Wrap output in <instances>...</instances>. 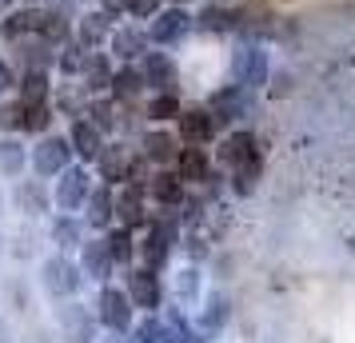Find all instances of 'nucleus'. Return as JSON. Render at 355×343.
Returning a JSON list of instances; mask_svg holds the SVG:
<instances>
[{
    "label": "nucleus",
    "instance_id": "f257e3e1",
    "mask_svg": "<svg viewBox=\"0 0 355 343\" xmlns=\"http://www.w3.org/2000/svg\"><path fill=\"white\" fill-rule=\"evenodd\" d=\"M216 160L227 176L236 196H252L259 188V176H263V156H259V140L252 128H232L220 136V148H216Z\"/></svg>",
    "mask_w": 355,
    "mask_h": 343
},
{
    "label": "nucleus",
    "instance_id": "f03ea898",
    "mask_svg": "<svg viewBox=\"0 0 355 343\" xmlns=\"http://www.w3.org/2000/svg\"><path fill=\"white\" fill-rule=\"evenodd\" d=\"M84 272L76 260H68L64 252H52V256H44L40 260V267H36V288H40V295L49 299V304H64V299H76V295L84 292Z\"/></svg>",
    "mask_w": 355,
    "mask_h": 343
},
{
    "label": "nucleus",
    "instance_id": "7ed1b4c3",
    "mask_svg": "<svg viewBox=\"0 0 355 343\" xmlns=\"http://www.w3.org/2000/svg\"><path fill=\"white\" fill-rule=\"evenodd\" d=\"M52 327H56L60 343H100V335H104L96 308L84 304L80 295L64 299V304H52Z\"/></svg>",
    "mask_w": 355,
    "mask_h": 343
},
{
    "label": "nucleus",
    "instance_id": "20e7f679",
    "mask_svg": "<svg viewBox=\"0 0 355 343\" xmlns=\"http://www.w3.org/2000/svg\"><path fill=\"white\" fill-rule=\"evenodd\" d=\"M232 84H240L248 92H259L263 84L272 80V56L259 40H240L232 49V68H227Z\"/></svg>",
    "mask_w": 355,
    "mask_h": 343
},
{
    "label": "nucleus",
    "instance_id": "39448f33",
    "mask_svg": "<svg viewBox=\"0 0 355 343\" xmlns=\"http://www.w3.org/2000/svg\"><path fill=\"white\" fill-rule=\"evenodd\" d=\"M136 304H132V295L124 292V283H100L96 292V319L104 331H112V335H128L132 327H136Z\"/></svg>",
    "mask_w": 355,
    "mask_h": 343
},
{
    "label": "nucleus",
    "instance_id": "423d86ee",
    "mask_svg": "<svg viewBox=\"0 0 355 343\" xmlns=\"http://www.w3.org/2000/svg\"><path fill=\"white\" fill-rule=\"evenodd\" d=\"M28 160H33V172L40 180H56L64 168L76 164V148L68 140V132H49V136H40L33 148H28Z\"/></svg>",
    "mask_w": 355,
    "mask_h": 343
},
{
    "label": "nucleus",
    "instance_id": "0eeeda50",
    "mask_svg": "<svg viewBox=\"0 0 355 343\" xmlns=\"http://www.w3.org/2000/svg\"><path fill=\"white\" fill-rule=\"evenodd\" d=\"M124 292L132 295V304H136V311H140V315H160L164 299H168L160 272H156V267H144V263H132V267H124Z\"/></svg>",
    "mask_w": 355,
    "mask_h": 343
},
{
    "label": "nucleus",
    "instance_id": "6e6552de",
    "mask_svg": "<svg viewBox=\"0 0 355 343\" xmlns=\"http://www.w3.org/2000/svg\"><path fill=\"white\" fill-rule=\"evenodd\" d=\"M36 292H40V288H33L24 272L0 276V308H4V315H12L20 324L40 319V299H36Z\"/></svg>",
    "mask_w": 355,
    "mask_h": 343
},
{
    "label": "nucleus",
    "instance_id": "1a4fd4ad",
    "mask_svg": "<svg viewBox=\"0 0 355 343\" xmlns=\"http://www.w3.org/2000/svg\"><path fill=\"white\" fill-rule=\"evenodd\" d=\"M192 28H196V17L188 12V4H164L160 12L148 20V40L156 49H172L180 40H188Z\"/></svg>",
    "mask_w": 355,
    "mask_h": 343
},
{
    "label": "nucleus",
    "instance_id": "9d476101",
    "mask_svg": "<svg viewBox=\"0 0 355 343\" xmlns=\"http://www.w3.org/2000/svg\"><path fill=\"white\" fill-rule=\"evenodd\" d=\"M88 196H92V176H88L84 164H72V168H64V172L52 180V204H56V212L80 216Z\"/></svg>",
    "mask_w": 355,
    "mask_h": 343
},
{
    "label": "nucleus",
    "instance_id": "9b49d317",
    "mask_svg": "<svg viewBox=\"0 0 355 343\" xmlns=\"http://www.w3.org/2000/svg\"><path fill=\"white\" fill-rule=\"evenodd\" d=\"M12 208H17V216H24V220H44L49 212H56V204H52V184L40 180L36 172L12 180Z\"/></svg>",
    "mask_w": 355,
    "mask_h": 343
},
{
    "label": "nucleus",
    "instance_id": "f8f14e48",
    "mask_svg": "<svg viewBox=\"0 0 355 343\" xmlns=\"http://www.w3.org/2000/svg\"><path fill=\"white\" fill-rule=\"evenodd\" d=\"M252 96H256V92H248V88H240V84L227 80L224 88H216V92H211L204 108L216 116V124H220V128H232V124H240L243 116L252 112Z\"/></svg>",
    "mask_w": 355,
    "mask_h": 343
},
{
    "label": "nucleus",
    "instance_id": "ddd939ff",
    "mask_svg": "<svg viewBox=\"0 0 355 343\" xmlns=\"http://www.w3.org/2000/svg\"><path fill=\"white\" fill-rule=\"evenodd\" d=\"M116 224L128 231H140L152 224V212H148V188L140 184H120L116 188Z\"/></svg>",
    "mask_w": 355,
    "mask_h": 343
},
{
    "label": "nucleus",
    "instance_id": "4468645a",
    "mask_svg": "<svg viewBox=\"0 0 355 343\" xmlns=\"http://www.w3.org/2000/svg\"><path fill=\"white\" fill-rule=\"evenodd\" d=\"M176 136L184 140V148H211L220 136V124L208 108H184L176 120Z\"/></svg>",
    "mask_w": 355,
    "mask_h": 343
},
{
    "label": "nucleus",
    "instance_id": "2eb2a0df",
    "mask_svg": "<svg viewBox=\"0 0 355 343\" xmlns=\"http://www.w3.org/2000/svg\"><path fill=\"white\" fill-rule=\"evenodd\" d=\"M80 272H84V279H92V283H112V272H116V260H112V252H108V240L104 236H88L80 244Z\"/></svg>",
    "mask_w": 355,
    "mask_h": 343
},
{
    "label": "nucleus",
    "instance_id": "dca6fc26",
    "mask_svg": "<svg viewBox=\"0 0 355 343\" xmlns=\"http://www.w3.org/2000/svg\"><path fill=\"white\" fill-rule=\"evenodd\" d=\"M140 72H144L148 92H176L180 96V68L168 52L148 49L144 56H140Z\"/></svg>",
    "mask_w": 355,
    "mask_h": 343
},
{
    "label": "nucleus",
    "instance_id": "f3484780",
    "mask_svg": "<svg viewBox=\"0 0 355 343\" xmlns=\"http://www.w3.org/2000/svg\"><path fill=\"white\" fill-rule=\"evenodd\" d=\"M148 200H156V208H164V212H180L188 200V184L180 180L176 168H156L148 180Z\"/></svg>",
    "mask_w": 355,
    "mask_h": 343
},
{
    "label": "nucleus",
    "instance_id": "a211bd4d",
    "mask_svg": "<svg viewBox=\"0 0 355 343\" xmlns=\"http://www.w3.org/2000/svg\"><path fill=\"white\" fill-rule=\"evenodd\" d=\"M180 148H184V140H180L176 132H168L164 124L140 132V152L152 160V168H176Z\"/></svg>",
    "mask_w": 355,
    "mask_h": 343
},
{
    "label": "nucleus",
    "instance_id": "6ab92c4d",
    "mask_svg": "<svg viewBox=\"0 0 355 343\" xmlns=\"http://www.w3.org/2000/svg\"><path fill=\"white\" fill-rule=\"evenodd\" d=\"M88 240V224H84V216L76 212H52L49 220V244L56 252H80V244Z\"/></svg>",
    "mask_w": 355,
    "mask_h": 343
},
{
    "label": "nucleus",
    "instance_id": "aec40b11",
    "mask_svg": "<svg viewBox=\"0 0 355 343\" xmlns=\"http://www.w3.org/2000/svg\"><path fill=\"white\" fill-rule=\"evenodd\" d=\"M52 120H56V108L52 104H28V100H17L12 104V132L17 136H49Z\"/></svg>",
    "mask_w": 355,
    "mask_h": 343
},
{
    "label": "nucleus",
    "instance_id": "412c9836",
    "mask_svg": "<svg viewBox=\"0 0 355 343\" xmlns=\"http://www.w3.org/2000/svg\"><path fill=\"white\" fill-rule=\"evenodd\" d=\"M116 33V20L104 12V8H84V12H76V40H80L88 52H96L100 44H108Z\"/></svg>",
    "mask_w": 355,
    "mask_h": 343
},
{
    "label": "nucleus",
    "instance_id": "4be33fe9",
    "mask_svg": "<svg viewBox=\"0 0 355 343\" xmlns=\"http://www.w3.org/2000/svg\"><path fill=\"white\" fill-rule=\"evenodd\" d=\"M84 224L88 231H108L116 224V188L112 184H92V196L84 204Z\"/></svg>",
    "mask_w": 355,
    "mask_h": 343
},
{
    "label": "nucleus",
    "instance_id": "5701e85b",
    "mask_svg": "<svg viewBox=\"0 0 355 343\" xmlns=\"http://www.w3.org/2000/svg\"><path fill=\"white\" fill-rule=\"evenodd\" d=\"M172 252H176V240L164 236L160 228H152V224H148L144 236L136 240V260L144 263V267H156V272H164V267L172 263Z\"/></svg>",
    "mask_w": 355,
    "mask_h": 343
},
{
    "label": "nucleus",
    "instance_id": "b1692460",
    "mask_svg": "<svg viewBox=\"0 0 355 343\" xmlns=\"http://www.w3.org/2000/svg\"><path fill=\"white\" fill-rule=\"evenodd\" d=\"M108 49L120 64H140V56L152 49V40H148V28H136V24H120L108 40Z\"/></svg>",
    "mask_w": 355,
    "mask_h": 343
},
{
    "label": "nucleus",
    "instance_id": "393cba45",
    "mask_svg": "<svg viewBox=\"0 0 355 343\" xmlns=\"http://www.w3.org/2000/svg\"><path fill=\"white\" fill-rule=\"evenodd\" d=\"M176 172H180V180L188 184V188H208V180L216 176L208 148H180Z\"/></svg>",
    "mask_w": 355,
    "mask_h": 343
},
{
    "label": "nucleus",
    "instance_id": "a878e982",
    "mask_svg": "<svg viewBox=\"0 0 355 343\" xmlns=\"http://www.w3.org/2000/svg\"><path fill=\"white\" fill-rule=\"evenodd\" d=\"M68 140H72V148H76V160L80 164H96L100 152H104V132L88 120V116H80V120H72V128H68Z\"/></svg>",
    "mask_w": 355,
    "mask_h": 343
},
{
    "label": "nucleus",
    "instance_id": "bb28decb",
    "mask_svg": "<svg viewBox=\"0 0 355 343\" xmlns=\"http://www.w3.org/2000/svg\"><path fill=\"white\" fill-rule=\"evenodd\" d=\"M88 88H84L80 80H72V76H64V80L52 88V108L60 116H68V120H80V116H88Z\"/></svg>",
    "mask_w": 355,
    "mask_h": 343
},
{
    "label": "nucleus",
    "instance_id": "cd10ccee",
    "mask_svg": "<svg viewBox=\"0 0 355 343\" xmlns=\"http://www.w3.org/2000/svg\"><path fill=\"white\" fill-rule=\"evenodd\" d=\"M44 24V8L40 4H17L8 17L0 20V36L8 40H24V36H36Z\"/></svg>",
    "mask_w": 355,
    "mask_h": 343
},
{
    "label": "nucleus",
    "instance_id": "c85d7f7f",
    "mask_svg": "<svg viewBox=\"0 0 355 343\" xmlns=\"http://www.w3.org/2000/svg\"><path fill=\"white\" fill-rule=\"evenodd\" d=\"M112 56L108 52H88V60H84V72H80V84L88 88V96H108V88H112Z\"/></svg>",
    "mask_w": 355,
    "mask_h": 343
},
{
    "label": "nucleus",
    "instance_id": "c756f323",
    "mask_svg": "<svg viewBox=\"0 0 355 343\" xmlns=\"http://www.w3.org/2000/svg\"><path fill=\"white\" fill-rule=\"evenodd\" d=\"M28 148L20 144V136L0 132V180H20L28 172Z\"/></svg>",
    "mask_w": 355,
    "mask_h": 343
},
{
    "label": "nucleus",
    "instance_id": "7c9ffc66",
    "mask_svg": "<svg viewBox=\"0 0 355 343\" xmlns=\"http://www.w3.org/2000/svg\"><path fill=\"white\" fill-rule=\"evenodd\" d=\"M128 160H132V152L124 144H104V152H100V160H96L100 184H112V188H120V184L128 180Z\"/></svg>",
    "mask_w": 355,
    "mask_h": 343
},
{
    "label": "nucleus",
    "instance_id": "2f4dec72",
    "mask_svg": "<svg viewBox=\"0 0 355 343\" xmlns=\"http://www.w3.org/2000/svg\"><path fill=\"white\" fill-rule=\"evenodd\" d=\"M144 72H140V64H120L112 76V88H108V96L116 100V104H140V96H144Z\"/></svg>",
    "mask_w": 355,
    "mask_h": 343
},
{
    "label": "nucleus",
    "instance_id": "473e14b6",
    "mask_svg": "<svg viewBox=\"0 0 355 343\" xmlns=\"http://www.w3.org/2000/svg\"><path fill=\"white\" fill-rule=\"evenodd\" d=\"M12 49H17L20 68H49V72H52V64H56V52H60V49H52L40 33L24 36V40H12Z\"/></svg>",
    "mask_w": 355,
    "mask_h": 343
},
{
    "label": "nucleus",
    "instance_id": "72a5a7b5",
    "mask_svg": "<svg viewBox=\"0 0 355 343\" xmlns=\"http://www.w3.org/2000/svg\"><path fill=\"white\" fill-rule=\"evenodd\" d=\"M52 72L49 68H24L17 80V100H28V104H49L52 100Z\"/></svg>",
    "mask_w": 355,
    "mask_h": 343
},
{
    "label": "nucleus",
    "instance_id": "f704fd0d",
    "mask_svg": "<svg viewBox=\"0 0 355 343\" xmlns=\"http://www.w3.org/2000/svg\"><path fill=\"white\" fill-rule=\"evenodd\" d=\"M40 36L49 40L52 49H64L68 40H76V17H68V12H56V8H44V24H40Z\"/></svg>",
    "mask_w": 355,
    "mask_h": 343
},
{
    "label": "nucleus",
    "instance_id": "c9c22d12",
    "mask_svg": "<svg viewBox=\"0 0 355 343\" xmlns=\"http://www.w3.org/2000/svg\"><path fill=\"white\" fill-rule=\"evenodd\" d=\"M227 319H232V299L227 295H208V304H204V311L196 315V327L204 331V335H216V331H224Z\"/></svg>",
    "mask_w": 355,
    "mask_h": 343
},
{
    "label": "nucleus",
    "instance_id": "e433bc0d",
    "mask_svg": "<svg viewBox=\"0 0 355 343\" xmlns=\"http://www.w3.org/2000/svg\"><path fill=\"white\" fill-rule=\"evenodd\" d=\"M180 112H184V104L176 92H152V100L144 104L148 124H172V120H180Z\"/></svg>",
    "mask_w": 355,
    "mask_h": 343
},
{
    "label": "nucleus",
    "instance_id": "4c0bfd02",
    "mask_svg": "<svg viewBox=\"0 0 355 343\" xmlns=\"http://www.w3.org/2000/svg\"><path fill=\"white\" fill-rule=\"evenodd\" d=\"M104 240H108V252H112L116 267H132L136 263V231L112 224V228L104 231Z\"/></svg>",
    "mask_w": 355,
    "mask_h": 343
},
{
    "label": "nucleus",
    "instance_id": "58836bf2",
    "mask_svg": "<svg viewBox=\"0 0 355 343\" xmlns=\"http://www.w3.org/2000/svg\"><path fill=\"white\" fill-rule=\"evenodd\" d=\"M132 343H172V331H168V319L160 315H140L136 319V327L128 331Z\"/></svg>",
    "mask_w": 355,
    "mask_h": 343
},
{
    "label": "nucleus",
    "instance_id": "ea45409f",
    "mask_svg": "<svg viewBox=\"0 0 355 343\" xmlns=\"http://www.w3.org/2000/svg\"><path fill=\"white\" fill-rule=\"evenodd\" d=\"M164 319H168V331H172V343H208V335L196 327V319L184 315V308H168L164 311Z\"/></svg>",
    "mask_w": 355,
    "mask_h": 343
},
{
    "label": "nucleus",
    "instance_id": "a19ab883",
    "mask_svg": "<svg viewBox=\"0 0 355 343\" xmlns=\"http://www.w3.org/2000/svg\"><path fill=\"white\" fill-rule=\"evenodd\" d=\"M172 295H176L180 308H196L200 304V267L188 263V267H180L176 279H172Z\"/></svg>",
    "mask_w": 355,
    "mask_h": 343
},
{
    "label": "nucleus",
    "instance_id": "79ce46f5",
    "mask_svg": "<svg viewBox=\"0 0 355 343\" xmlns=\"http://www.w3.org/2000/svg\"><path fill=\"white\" fill-rule=\"evenodd\" d=\"M88 120H92L104 136H108V132H120V104H116L112 96H92L88 100Z\"/></svg>",
    "mask_w": 355,
    "mask_h": 343
},
{
    "label": "nucleus",
    "instance_id": "37998d69",
    "mask_svg": "<svg viewBox=\"0 0 355 343\" xmlns=\"http://www.w3.org/2000/svg\"><path fill=\"white\" fill-rule=\"evenodd\" d=\"M196 28H204V33H232V28H240V17L232 8H224V4H208L196 17Z\"/></svg>",
    "mask_w": 355,
    "mask_h": 343
},
{
    "label": "nucleus",
    "instance_id": "c03bdc74",
    "mask_svg": "<svg viewBox=\"0 0 355 343\" xmlns=\"http://www.w3.org/2000/svg\"><path fill=\"white\" fill-rule=\"evenodd\" d=\"M84 60H88V49H84L80 40H68L64 49L56 52V68H60V76H72V80H80Z\"/></svg>",
    "mask_w": 355,
    "mask_h": 343
},
{
    "label": "nucleus",
    "instance_id": "a18cd8bd",
    "mask_svg": "<svg viewBox=\"0 0 355 343\" xmlns=\"http://www.w3.org/2000/svg\"><path fill=\"white\" fill-rule=\"evenodd\" d=\"M20 343H60V335H56L52 319L49 324L44 319H33V324H24V331H20Z\"/></svg>",
    "mask_w": 355,
    "mask_h": 343
},
{
    "label": "nucleus",
    "instance_id": "49530a36",
    "mask_svg": "<svg viewBox=\"0 0 355 343\" xmlns=\"http://www.w3.org/2000/svg\"><path fill=\"white\" fill-rule=\"evenodd\" d=\"M36 252H40V240H36V236H28V231H20L17 240H12V247H8V256H12L17 263L36 260Z\"/></svg>",
    "mask_w": 355,
    "mask_h": 343
},
{
    "label": "nucleus",
    "instance_id": "de8ad7c7",
    "mask_svg": "<svg viewBox=\"0 0 355 343\" xmlns=\"http://www.w3.org/2000/svg\"><path fill=\"white\" fill-rule=\"evenodd\" d=\"M164 8V0H128V17L136 20H152Z\"/></svg>",
    "mask_w": 355,
    "mask_h": 343
},
{
    "label": "nucleus",
    "instance_id": "09e8293b",
    "mask_svg": "<svg viewBox=\"0 0 355 343\" xmlns=\"http://www.w3.org/2000/svg\"><path fill=\"white\" fill-rule=\"evenodd\" d=\"M17 72H12V64H8V60H4V56H0V100L8 96V92H17Z\"/></svg>",
    "mask_w": 355,
    "mask_h": 343
},
{
    "label": "nucleus",
    "instance_id": "8fccbe9b",
    "mask_svg": "<svg viewBox=\"0 0 355 343\" xmlns=\"http://www.w3.org/2000/svg\"><path fill=\"white\" fill-rule=\"evenodd\" d=\"M0 343H20V331H17V319L0 311Z\"/></svg>",
    "mask_w": 355,
    "mask_h": 343
},
{
    "label": "nucleus",
    "instance_id": "3c124183",
    "mask_svg": "<svg viewBox=\"0 0 355 343\" xmlns=\"http://www.w3.org/2000/svg\"><path fill=\"white\" fill-rule=\"evenodd\" d=\"M100 8H104L112 20H120L124 12H128V0H100Z\"/></svg>",
    "mask_w": 355,
    "mask_h": 343
},
{
    "label": "nucleus",
    "instance_id": "603ef678",
    "mask_svg": "<svg viewBox=\"0 0 355 343\" xmlns=\"http://www.w3.org/2000/svg\"><path fill=\"white\" fill-rule=\"evenodd\" d=\"M76 4H80V0H49V8H56V12H68V17H76Z\"/></svg>",
    "mask_w": 355,
    "mask_h": 343
},
{
    "label": "nucleus",
    "instance_id": "864d4df0",
    "mask_svg": "<svg viewBox=\"0 0 355 343\" xmlns=\"http://www.w3.org/2000/svg\"><path fill=\"white\" fill-rule=\"evenodd\" d=\"M100 343H132L128 335H112V331H108V335H100Z\"/></svg>",
    "mask_w": 355,
    "mask_h": 343
},
{
    "label": "nucleus",
    "instance_id": "5fc2aeb1",
    "mask_svg": "<svg viewBox=\"0 0 355 343\" xmlns=\"http://www.w3.org/2000/svg\"><path fill=\"white\" fill-rule=\"evenodd\" d=\"M12 8H17V0H0V17H8Z\"/></svg>",
    "mask_w": 355,
    "mask_h": 343
},
{
    "label": "nucleus",
    "instance_id": "6e6d98bb",
    "mask_svg": "<svg viewBox=\"0 0 355 343\" xmlns=\"http://www.w3.org/2000/svg\"><path fill=\"white\" fill-rule=\"evenodd\" d=\"M4 256H8V236L0 231V263H4Z\"/></svg>",
    "mask_w": 355,
    "mask_h": 343
},
{
    "label": "nucleus",
    "instance_id": "4d7b16f0",
    "mask_svg": "<svg viewBox=\"0 0 355 343\" xmlns=\"http://www.w3.org/2000/svg\"><path fill=\"white\" fill-rule=\"evenodd\" d=\"M4 212H8V196H4V188H0V220H4Z\"/></svg>",
    "mask_w": 355,
    "mask_h": 343
},
{
    "label": "nucleus",
    "instance_id": "13d9d810",
    "mask_svg": "<svg viewBox=\"0 0 355 343\" xmlns=\"http://www.w3.org/2000/svg\"><path fill=\"white\" fill-rule=\"evenodd\" d=\"M0 132H4V104H0Z\"/></svg>",
    "mask_w": 355,
    "mask_h": 343
},
{
    "label": "nucleus",
    "instance_id": "bf43d9fd",
    "mask_svg": "<svg viewBox=\"0 0 355 343\" xmlns=\"http://www.w3.org/2000/svg\"><path fill=\"white\" fill-rule=\"evenodd\" d=\"M172 4H192V0H172Z\"/></svg>",
    "mask_w": 355,
    "mask_h": 343
},
{
    "label": "nucleus",
    "instance_id": "052dcab7",
    "mask_svg": "<svg viewBox=\"0 0 355 343\" xmlns=\"http://www.w3.org/2000/svg\"><path fill=\"white\" fill-rule=\"evenodd\" d=\"M24 4H40V0H24Z\"/></svg>",
    "mask_w": 355,
    "mask_h": 343
}]
</instances>
